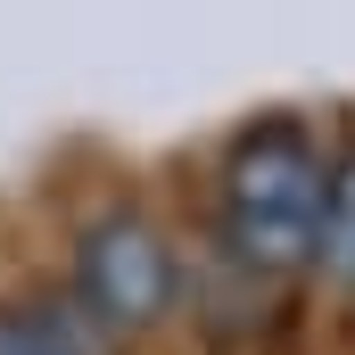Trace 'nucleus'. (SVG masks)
<instances>
[{"label":"nucleus","instance_id":"1","mask_svg":"<svg viewBox=\"0 0 355 355\" xmlns=\"http://www.w3.org/2000/svg\"><path fill=\"white\" fill-rule=\"evenodd\" d=\"M331 174L297 124H257L223 157V240L257 272H297L322 257Z\"/></svg>","mask_w":355,"mask_h":355},{"label":"nucleus","instance_id":"2","mask_svg":"<svg viewBox=\"0 0 355 355\" xmlns=\"http://www.w3.org/2000/svg\"><path fill=\"white\" fill-rule=\"evenodd\" d=\"M75 289H83V306L107 322V331H141V322L174 314L182 272H174L166 232H157L149 215L116 207V215H99V223H91L83 248H75Z\"/></svg>","mask_w":355,"mask_h":355},{"label":"nucleus","instance_id":"3","mask_svg":"<svg viewBox=\"0 0 355 355\" xmlns=\"http://www.w3.org/2000/svg\"><path fill=\"white\" fill-rule=\"evenodd\" d=\"M0 355H99L83 322L50 306H0Z\"/></svg>","mask_w":355,"mask_h":355},{"label":"nucleus","instance_id":"4","mask_svg":"<svg viewBox=\"0 0 355 355\" xmlns=\"http://www.w3.org/2000/svg\"><path fill=\"white\" fill-rule=\"evenodd\" d=\"M322 265L331 281H355V157L331 174V215H322Z\"/></svg>","mask_w":355,"mask_h":355}]
</instances>
